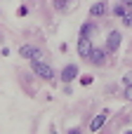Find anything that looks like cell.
Masks as SVG:
<instances>
[{"label": "cell", "instance_id": "8fae6325", "mask_svg": "<svg viewBox=\"0 0 132 134\" xmlns=\"http://www.w3.org/2000/svg\"><path fill=\"white\" fill-rule=\"evenodd\" d=\"M68 2H73V0H54V7H57V9H66Z\"/></svg>", "mask_w": 132, "mask_h": 134}, {"label": "cell", "instance_id": "4fadbf2b", "mask_svg": "<svg viewBox=\"0 0 132 134\" xmlns=\"http://www.w3.org/2000/svg\"><path fill=\"white\" fill-rule=\"evenodd\" d=\"M125 97L132 101V85H125Z\"/></svg>", "mask_w": 132, "mask_h": 134}, {"label": "cell", "instance_id": "5bb4252c", "mask_svg": "<svg viewBox=\"0 0 132 134\" xmlns=\"http://www.w3.org/2000/svg\"><path fill=\"white\" fill-rule=\"evenodd\" d=\"M80 82H83V85H90V82H92V75H83Z\"/></svg>", "mask_w": 132, "mask_h": 134}, {"label": "cell", "instance_id": "30bf717a", "mask_svg": "<svg viewBox=\"0 0 132 134\" xmlns=\"http://www.w3.org/2000/svg\"><path fill=\"white\" fill-rule=\"evenodd\" d=\"M123 24H125V26H132V9L130 7L123 12Z\"/></svg>", "mask_w": 132, "mask_h": 134}, {"label": "cell", "instance_id": "5b68a950", "mask_svg": "<svg viewBox=\"0 0 132 134\" xmlns=\"http://www.w3.org/2000/svg\"><path fill=\"white\" fill-rule=\"evenodd\" d=\"M118 45H120V33L118 31H111L109 38H106V52H116Z\"/></svg>", "mask_w": 132, "mask_h": 134}, {"label": "cell", "instance_id": "7a4b0ae2", "mask_svg": "<svg viewBox=\"0 0 132 134\" xmlns=\"http://www.w3.org/2000/svg\"><path fill=\"white\" fill-rule=\"evenodd\" d=\"M19 54L24 57V59H43V52H40V47H33V45H21V49H19Z\"/></svg>", "mask_w": 132, "mask_h": 134}, {"label": "cell", "instance_id": "8992f818", "mask_svg": "<svg viewBox=\"0 0 132 134\" xmlns=\"http://www.w3.org/2000/svg\"><path fill=\"white\" fill-rule=\"evenodd\" d=\"M106 12H109V2H104V0H99L90 7V16H104Z\"/></svg>", "mask_w": 132, "mask_h": 134}, {"label": "cell", "instance_id": "ba28073f", "mask_svg": "<svg viewBox=\"0 0 132 134\" xmlns=\"http://www.w3.org/2000/svg\"><path fill=\"white\" fill-rule=\"evenodd\" d=\"M106 118H109V111H102V113H99V115H97V118L90 122V132H97V130H99V127L106 122Z\"/></svg>", "mask_w": 132, "mask_h": 134}, {"label": "cell", "instance_id": "9c48e42d", "mask_svg": "<svg viewBox=\"0 0 132 134\" xmlns=\"http://www.w3.org/2000/svg\"><path fill=\"white\" fill-rule=\"evenodd\" d=\"M94 31H97V26H94L92 21H85V24L80 26V35H83V38H92Z\"/></svg>", "mask_w": 132, "mask_h": 134}, {"label": "cell", "instance_id": "3957f363", "mask_svg": "<svg viewBox=\"0 0 132 134\" xmlns=\"http://www.w3.org/2000/svg\"><path fill=\"white\" fill-rule=\"evenodd\" d=\"M94 66H104V61H106V47L104 49H99V47H92V52H90V57H87Z\"/></svg>", "mask_w": 132, "mask_h": 134}, {"label": "cell", "instance_id": "277c9868", "mask_svg": "<svg viewBox=\"0 0 132 134\" xmlns=\"http://www.w3.org/2000/svg\"><path fill=\"white\" fill-rule=\"evenodd\" d=\"M92 47H94V45H92V40H90V38H83V35H80V40H78V54H80L83 59H87V57H90Z\"/></svg>", "mask_w": 132, "mask_h": 134}, {"label": "cell", "instance_id": "6da1fadb", "mask_svg": "<svg viewBox=\"0 0 132 134\" xmlns=\"http://www.w3.org/2000/svg\"><path fill=\"white\" fill-rule=\"evenodd\" d=\"M31 68H33V73H35L38 78H43V80H52V78H54V68H52L50 64H45L43 59H33V61H31Z\"/></svg>", "mask_w": 132, "mask_h": 134}, {"label": "cell", "instance_id": "7c38bea8", "mask_svg": "<svg viewBox=\"0 0 132 134\" xmlns=\"http://www.w3.org/2000/svg\"><path fill=\"white\" fill-rule=\"evenodd\" d=\"M123 82H125V85H132V71H130V73H125V75H123Z\"/></svg>", "mask_w": 132, "mask_h": 134}, {"label": "cell", "instance_id": "52a82bcc", "mask_svg": "<svg viewBox=\"0 0 132 134\" xmlns=\"http://www.w3.org/2000/svg\"><path fill=\"white\" fill-rule=\"evenodd\" d=\"M78 78V66L76 64H68L64 71H61V80L64 82H71V80H76Z\"/></svg>", "mask_w": 132, "mask_h": 134}]
</instances>
